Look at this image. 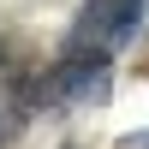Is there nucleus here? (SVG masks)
<instances>
[{
    "instance_id": "nucleus-2",
    "label": "nucleus",
    "mask_w": 149,
    "mask_h": 149,
    "mask_svg": "<svg viewBox=\"0 0 149 149\" xmlns=\"http://www.w3.org/2000/svg\"><path fill=\"white\" fill-rule=\"evenodd\" d=\"M48 78H54L60 102H95L113 84V60L107 54H72V48H60V60L48 66Z\"/></svg>"
},
{
    "instance_id": "nucleus-1",
    "label": "nucleus",
    "mask_w": 149,
    "mask_h": 149,
    "mask_svg": "<svg viewBox=\"0 0 149 149\" xmlns=\"http://www.w3.org/2000/svg\"><path fill=\"white\" fill-rule=\"evenodd\" d=\"M143 30V0H84L72 12V30H66V48L72 54H125Z\"/></svg>"
}]
</instances>
